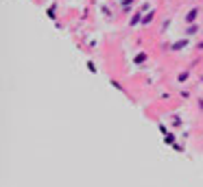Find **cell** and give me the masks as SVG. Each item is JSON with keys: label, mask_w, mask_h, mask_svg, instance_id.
I'll return each instance as SVG.
<instances>
[{"label": "cell", "mask_w": 203, "mask_h": 187, "mask_svg": "<svg viewBox=\"0 0 203 187\" xmlns=\"http://www.w3.org/2000/svg\"><path fill=\"white\" fill-rule=\"evenodd\" d=\"M197 17H199V9H190L188 15H186V22H188V24H195Z\"/></svg>", "instance_id": "6da1fadb"}, {"label": "cell", "mask_w": 203, "mask_h": 187, "mask_svg": "<svg viewBox=\"0 0 203 187\" xmlns=\"http://www.w3.org/2000/svg\"><path fill=\"white\" fill-rule=\"evenodd\" d=\"M142 17H144V15H142L140 11H135V13L131 15V20H129V24H131V26H138V24H142Z\"/></svg>", "instance_id": "7a4b0ae2"}, {"label": "cell", "mask_w": 203, "mask_h": 187, "mask_svg": "<svg viewBox=\"0 0 203 187\" xmlns=\"http://www.w3.org/2000/svg\"><path fill=\"white\" fill-rule=\"evenodd\" d=\"M186 46H188V39H179V41H175L170 48L173 50H181V48H186Z\"/></svg>", "instance_id": "3957f363"}, {"label": "cell", "mask_w": 203, "mask_h": 187, "mask_svg": "<svg viewBox=\"0 0 203 187\" xmlns=\"http://www.w3.org/2000/svg\"><path fill=\"white\" fill-rule=\"evenodd\" d=\"M144 61H146V52H138V54H135V59H133L135 65H140V63H144Z\"/></svg>", "instance_id": "277c9868"}, {"label": "cell", "mask_w": 203, "mask_h": 187, "mask_svg": "<svg viewBox=\"0 0 203 187\" xmlns=\"http://www.w3.org/2000/svg\"><path fill=\"white\" fill-rule=\"evenodd\" d=\"M153 15H155V11H149V13L142 17V24H144V26H146V24H151V22H153Z\"/></svg>", "instance_id": "5b68a950"}, {"label": "cell", "mask_w": 203, "mask_h": 187, "mask_svg": "<svg viewBox=\"0 0 203 187\" xmlns=\"http://www.w3.org/2000/svg\"><path fill=\"white\" fill-rule=\"evenodd\" d=\"M197 31H199V26H197V24H190V26H188V31H186V35H195Z\"/></svg>", "instance_id": "8992f818"}, {"label": "cell", "mask_w": 203, "mask_h": 187, "mask_svg": "<svg viewBox=\"0 0 203 187\" xmlns=\"http://www.w3.org/2000/svg\"><path fill=\"white\" fill-rule=\"evenodd\" d=\"M166 144H175V135H170V133H166Z\"/></svg>", "instance_id": "52a82bcc"}, {"label": "cell", "mask_w": 203, "mask_h": 187, "mask_svg": "<svg viewBox=\"0 0 203 187\" xmlns=\"http://www.w3.org/2000/svg\"><path fill=\"white\" fill-rule=\"evenodd\" d=\"M55 7H57V5H52V7L48 9V17H50V20H55V17H57V15H55Z\"/></svg>", "instance_id": "ba28073f"}, {"label": "cell", "mask_w": 203, "mask_h": 187, "mask_svg": "<svg viewBox=\"0 0 203 187\" xmlns=\"http://www.w3.org/2000/svg\"><path fill=\"white\" fill-rule=\"evenodd\" d=\"M87 70L90 72H96V68H94V63H92V61H87Z\"/></svg>", "instance_id": "9c48e42d"}, {"label": "cell", "mask_w": 203, "mask_h": 187, "mask_svg": "<svg viewBox=\"0 0 203 187\" xmlns=\"http://www.w3.org/2000/svg\"><path fill=\"white\" fill-rule=\"evenodd\" d=\"M199 107H201V111H203V100H199Z\"/></svg>", "instance_id": "30bf717a"}]
</instances>
